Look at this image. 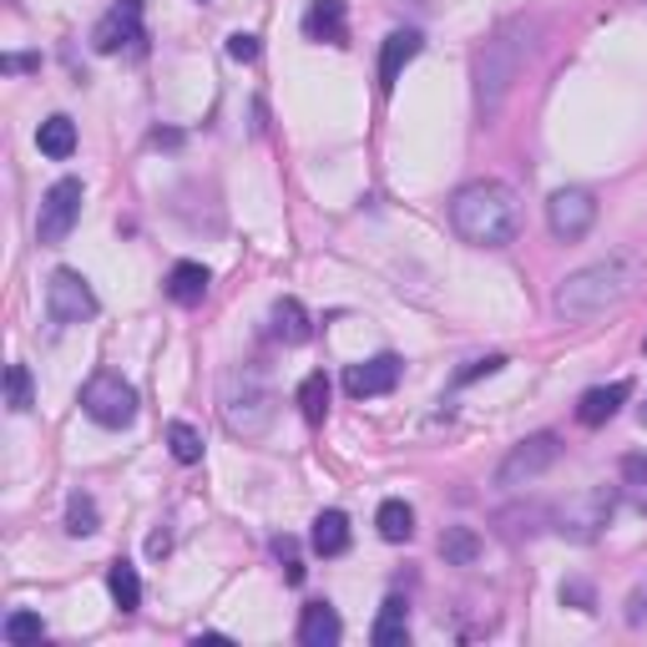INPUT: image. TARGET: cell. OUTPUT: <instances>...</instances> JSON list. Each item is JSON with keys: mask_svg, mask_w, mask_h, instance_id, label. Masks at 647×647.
Wrapping results in <instances>:
<instances>
[{"mask_svg": "<svg viewBox=\"0 0 647 647\" xmlns=\"http://www.w3.org/2000/svg\"><path fill=\"white\" fill-rule=\"evenodd\" d=\"M643 274H647L643 253H633V248L607 253V258H597V264L576 268V274L562 278V288H556V314H562V319H597V314L633 299L637 288H643Z\"/></svg>", "mask_w": 647, "mask_h": 647, "instance_id": "6da1fadb", "label": "cell"}, {"mask_svg": "<svg viewBox=\"0 0 647 647\" xmlns=\"http://www.w3.org/2000/svg\"><path fill=\"white\" fill-rule=\"evenodd\" d=\"M537 31H541V25L531 21V15H511V21L496 25L491 36H486V46L476 51V61H470V82H476L480 121L496 117V112H501V102L511 96L521 66H527L531 51H537Z\"/></svg>", "mask_w": 647, "mask_h": 647, "instance_id": "7a4b0ae2", "label": "cell"}, {"mask_svg": "<svg viewBox=\"0 0 647 647\" xmlns=\"http://www.w3.org/2000/svg\"><path fill=\"white\" fill-rule=\"evenodd\" d=\"M450 229L470 243V248H506L521 233V203L506 182H466L450 198Z\"/></svg>", "mask_w": 647, "mask_h": 647, "instance_id": "3957f363", "label": "cell"}, {"mask_svg": "<svg viewBox=\"0 0 647 647\" xmlns=\"http://www.w3.org/2000/svg\"><path fill=\"white\" fill-rule=\"evenodd\" d=\"M218 410H223V425H229L233 435L253 441V435H264L268 425H274V410H278L274 384L264 380V370H258V364H238V370L223 374Z\"/></svg>", "mask_w": 647, "mask_h": 647, "instance_id": "277c9868", "label": "cell"}, {"mask_svg": "<svg viewBox=\"0 0 647 647\" xmlns=\"http://www.w3.org/2000/svg\"><path fill=\"white\" fill-rule=\"evenodd\" d=\"M82 410L96 425H107V431H127L137 420V390L121 380L117 370H96L92 380L82 384Z\"/></svg>", "mask_w": 647, "mask_h": 647, "instance_id": "5b68a950", "label": "cell"}, {"mask_svg": "<svg viewBox=\"0 0 647 647\" xmlns=\"http://www.w3.org/2000/svg\"><path fill=\"white\" fill-rule=\"evenodd\" d=\"M556 456H562V441H556L552 431L527 435V441L511 445V456L501 460V470H496V486H501V491H521V486H531V480L547 476V470L556 466Z\"/></svg>", "mask_w": 647, "mask_h": 647, "instance_id": "8992f818", "label": "cell"}, {"mask_svg": "<svg viewBox=\"0 0 647 647\" xmlns=\"http://www.w3.org/2000/svg\"><path fill=\"white\" fill-rule=\"evenodd\" d=\"M46 314H51V324H61V329L96 319L92 284H86L76 268H56V274H51V284H46Z\"/></svg>", "mask_w": 647, "mask_h": 647, "instance_id": "52a82bcc", "label": "cell"}, {"mask_svg": "<svg viewBox=\"0 0 647 647\" xmlns=\"http://www.w3.org/2000/svg\"><path fill=\"white\" fill-rule=\"evenodd\" d=\"M82 178H61L56 188L41 198V218H36V238L46 243H66L72 238V229H76V218H82Z\"/></svg>", "mask_w": 647, "mask_h": 647, "instance_id": "ba28073f", "label": "cell"}, {"mask_svg": "<svg viewBox=\"0 0 647 647\" xmlns=\"http://www.w3.org/2000/svg\"><path fill=\"white\" fill-rule=\"evenodd\" d=\"M592 223H597V198H592L587 188H556L552 192V203H547V229H552V238L576 243L592 233Z\"/></svg>", "mask_w": 647, "mask_h": 647, "instance_id": "9c48e42d", "label": "cell"}, {"mask_svg": "<svg viewBox=\"0 0 647 647\" xmlns=\"http://www.w3.org/2000/svg\"><path fill=\"white\" fill-rule=\"evenodd\" d=\"M147 31H142V0H117L92 31V46L102 56H117V51H142Z\"/></svg>", "mask_w": 647, "mask_h": 647, "instance_id": "30bf717a", "label": "cell"}, {"mask_svg": "<svg viewBox=\"0 0 647 647\" xmlns=\"http://www.w3.org/2000/svg\"><path fill=\"white\" fill-rule=\"evenodd\" d=\"M612 516V491H582L572 496V501L562 506V516H556V531L572 541H592L602 527H607Z\"/></svg>", "mask_w": 647, "mask_h": 647, "instance_id": "8fae6325", "label": "cell"}, {"mask_svg": "<svg viewBox=\"0 0 647 647\" xmlns=\"http://www.w3.org/2000/svg\"><path fill=\"white\" fill-rule=\"evenodd\" d=\"M400 374H405V360H400V354H374V360H364V364H349L344 390L354 400H374V395H390L400 384Z\"/></svg>", "mask_w": 647, "mask_h": 647, "instance_id": "7c38bea8", "label": "cell"}, {"mask_svg": "<svg viewBox=\"0 0 647 647\" xmlns=\"http://www.w3.org/2000/svg\"><path fill=\"white\" fill-rule=\"evenodd\" d=\"M627 395H633V384H627V380L597 384V390H587V395L576 400V420H582L587 431H597V425H607V420L627 405Z\"/></svg>", "mask_w": 647, "mask_h": 647, "instance_id": "4fadbf2b", "label": "cell"}, {"mask_svg": "<svg viewBox=\"0 0 647 647\" xmlns=\"http://www.w3.org/2000/svg\"><path fill=\"white\" fill-rule=\"evenodd\" d=\"M420 46H425V36H420V31H390V41H384V51H380V92L384 96L395 92L400 72H405L410 61L420 56Z\"/></svg>", "mask_w": 647, "mask_h": 647, "instance_id": "5bb4252c", "label": "cell"}, {"mask_svg": "<svg viewBox=\"0 0 647 647\" xmlns=\"http://www.w3.org/2000/svg\"><path fill=\"white\" fill-rule=\"evenodd\" d=\"M349 11L344 0H314L309 11H304V36L309 41H329V46H344L349 36Z\"/></svg>", "mask_w": 647, "mask_h": 647, "instance_id": "9a60e30c", "label": "cell"}, {"mask_svg": "<svg viewBox=\"0 0 647 647\" xmlns=\"http://www.w3.org/2000/svg\"><path fill=\"white\" fill-rule=\"evenodd\" d=\"M344 637V623H339V612L329 602H309L299 617V643L304 647H335Z\"/></svg>", "mask_w": 647, "mask_h": 647, "instance_id": "2e32d148", "label": "cell"}, {"mask_svg": "<svg viewBox=\"0 0 647 647\" xmlns=\"http://www.w3.org/2000/svg\"><path fill=\"white\" fill-rule=\"evenodd\" d=\"M405 637H410V602L384 597L380 617H374V627H370V643L374 647H405Z\"/></svg>", "mask_w": 647, "mask_h": 647, "instance_id": "e0dca14e", "label": "cell"}, {"mask_svg": "<svg viewBox=\"0 0 647 647\" xmlns=\"http://www.w3.org/2000/svg\"><path fill=\"white\" fill-rule=\"evenodd\" d=\"M208 284H213V274H208L203 264H172L168 274V299L182 304V309H192V304L208 299Z\"/></svg>", "mask_w": 647, "mask_h": 647, "instance_id": "ac0fdd59", "label": "cell"}, {"mask_svg": "<svg viewBox=\"0 0 647 647\" xmlns=\"http://www.w3.org/2000/svg\"><path fill=\"white\" fill-rule=\"evenodd\" d=\"M309 541H314V552H319V556L349 552V516L344 511H319V516H314Z\"/></svg>", "mask_w": 647, "mask_h": 647, "instance_id": "d6986e66", "label": "cell"}, {"mask_svg": "<svg viewBox=\"0 0 647 647\" xmlns=\"http://www.w3.org/2000/svg\"><path fill=\"white\" fill-rule=\"evenodd\" d=\"M41 152L51 157V162H66V157L76 152V121L72 117H46L41 121V132H36Z\"/></svg>", "mask_w": 647, "mask_h": 647, "instance_id": "ffe728a7", "label": "cell"}, {"mask_svg": "<svg viewBox=\"0 0 647 647\" xmlns=\"http://www.w3.org/2000/svg\"><path fill=\"white\" fill-rule=\"evenodd\" d=\"M314 335L309 314H304L299 299H278L274 304V339H284V344H304V339Z\"/></svg>", "mask_w": 647, "mask_h": 647, "instance_id": "44dd1931", "label": "cell"}, {"mask_svg": "<svg viewBox=\"0 0 647 647\" xmlns=\"http://www.w3.org/2000/svg\"><path fill=\"white\" fill-rule=\"evenodd\" d=\"M441 556H445V566H476L480 562V537L470 527H445Z\"/></svg>", "mask_w": 647, "mask_h": 647, "instance_id": "7402d4cb", "label": "cell"}, {"mask_svg": "<svg viewBox=\"0 0 647 647\" xmlns=\"http://www.w3.org/2000/svg\"><path fill=\"white\" fill-rule=\"evenodd\" d=\"M107 587H112V602H117L121 612L142 607V582H137V566L132 562H112L107 566Z\"/></svg>", "mask_w": 647, "mask_h": 647, "instance_id": "603a6c76", "label": "cell"}, {"mask_svg": "<svg viewBox=\"0 0 647 647\" xmlns=\"http://www.w3.org/2000/svg\"><path fill=\"white\" fill-rule=\"evenodd\" d=\"M374 527H380L384 541H410L415 537V511L405 501H384L380 516H374Z\"/></svg>", "mask_w": 647, "mask_h": 647, "instance_id": "cb8c5ba5", "label": "cell"}, {"mask_svg": "<svg viewBox=\"0 0 647 647\" xmlns=\"http://www.w3.org/2000/svg\"><path fill=\"white\" fill-rule=\"evenodd\" d=\"M168 450H172L178 466H198V460H203V435L192 431L188 420H172L168 425Z\"/></svg>", "mask_w": 647, "mask_h": 647, "instance_id": "d4e9b609", "label": "cell"}, {"mask_svg": "<svg viewBox=\"0 0 647 647\" xmlns=\"http://www.w3.org/2000/svg\"><path fill=\"white\" fill-rule=\"evenodd\" d=\"M299 410L309 425H319V420L329 415V380H324V374H309V380L299 384Z\"/></svg>", "mask_w": 647, "mask_h": 647, "instance_id": "484cf974", "label": "cell"}, {"mask_svg": "<svg viewBox=\"0 0 647 647\" xmlns=\"http://www.w3.org/2000/svg\"><path fill=\"white\" fill-rule=\"evenodd\" d=\"M46 637V623H41L36 612H11L6 617V643L21 647V643H41Z\"/></svg>", "mask_w": 647, "mask_h": 647, "instance_id": "4316f807", "label": "cell"}, {"mask_svg": "<svg viewBox=\"0 0 647 647\" xmlns=\"http://www.w3.org/2000/svg\"><path fill=\"white\" fill-rule=\"evenodd\" d=\"M66 531H72V537H92L96 531V501L86 491H76L72 501H66Z\"/></svg>", "mask_w": 647, "mask_h": 647, "instance_id": "83f0119b", "label": "cell"}, {"mask_svg": "<svg viewBox=\"0 0 647 647\" xmlns=\"http://www.w3.org/2000/svg\"><path fill=\"white\" fill-rule=\"evenodd\" d=\"M6 405H11L15 415L31 410V370H25V364H11V370H6Z\"/></svg>", "mask_w": 647, "mask_h": 647, "instance_id": "f1b7e54d", "label": "cell"}, {"mask_svg": "<svg viewBox=\"0 0 647 647\" xmlns=\"http://www.w3.org/2000/svg\"><path fill=\"white\" fill-rule=\"evenodd\" d=\"M229 56L243 61V66H248V61H258V36H253V31H238V36H229Z\"/></svg>", "mask_w": 647, "mask_h": 647, "instance_id": "f546056e", "label": "cell"}, {"mask_svg": "<svg viewBox=\"0 0 647 647\" xmlns=\"http://www.w3.org/2000/svg\"><path fill=\"white\" fill-rule=\"evenodd\" d=\"M562 602H566V607H576V612H592V607H597V597H592L587 582H566V587H562Z\"/></svg>", "mask_w": 647, "mask_h": 647, "instance_id": "4dcf8cb0", "label": "cell"}, {"mask_svg": "<svg viewBox=\"0 0 647 647\" xmlns=\"http://www.w3.org/2000/svg\"><path fill=\"white\" fill-rule=\"evenodd\" d=\"M501 364H506V354H486V360H476V364H466V370H460V384L486 380V374H496Z\"/></svg>", "mask_w": 647, "mask_h": 647, "instance_id": "1f68e13d", "label": "cell"}, {"mask_svg": "<svg viewBox=\"0 0 647 647\" xmlns=\"http://www.w3.org/2000/svg\"><path fill=\"white\" fill-rule=\"evenodd\" d=\"M623 476L633 480V486H647V456H627L623 460Z\"/></svg>", "mask_w": 647, "mask_h": 647, "instance_id": "d6a6232c", "label": "cell"}, {"mask_svg": "<svg viewBox=\"0 0 647 647\" xmlns=\"http://www.w3.org/2000/svg\"><path fill=\"white\" fill-rule=\"evenodd\" d=\"M147 552H152V556H168L172 552V537H168V531H152V537H147Z\"/></svg>", "mask_w": 647, "mask_h": 647, "instance_id": "836d02e7", "label": "cell"}, {"mask_svg": "<svg viewBox=\"0 0 647 647\" xmlns=\"http://www.w3.org/2000/svg\"><path fill=\"white\" fill-rule=\"evenodd\" d=\"M643 425H647V405H643Z\"/></svg>", "mask_w": 647, "mask_h": 647, "instance_id": "e575fe53", "label": "cell"}, {"mask_svg": "<svg viewBox=\"0 0 647 647\" xmlns=\"http://www.w3.org/2000/svg\"><path fill=\"white\" fill-rule=\"evenodd\" d=\"M643 349H647V344H643Z\"/></svg>", "mask_w": 647, "mask_h": 647, "instance_id": "d590c367", "label": "cell"}]
</instances>
